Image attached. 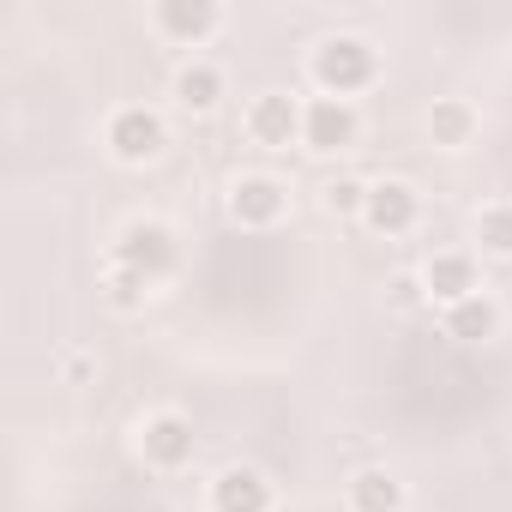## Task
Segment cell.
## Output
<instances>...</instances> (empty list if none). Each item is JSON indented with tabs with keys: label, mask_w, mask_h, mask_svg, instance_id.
Listing matches in <instances>:
<instances>
[{
	"label": "cell",
	"mask_w": 512,
	"mask_h": 512,
	"mask_svg": "<svg viewBox=\"0 0 512 512\" xmlns=\"http://www.w3.org/2000/svg\"><path fill=\"white\" fill-rule=\"evenodd\" d=\"M308 79L320 97H338V103H356L362 91H374L380 79V49L356 31H338V37H320L314 55H308Z\"/></svg>",
	"instance_id": "1"
},
{
	"label": "cell",
	"mask_w": 512,
	"mask_h": 512,
	"mask_svg": "<svg viewBox=\"0 0 512 512\" xmlns=\"http://www.w3.org/2000/svg\"><path fill=\"white\" fill-rule=\"evenodd\" d=\"M103 145H109L115 163L145 169V163H157V157L169 151V115L151 109V103H121V109L103 121Z\"/></svg>",
	"instance_id": "2"
},
{
	"label": "cell",
	"mask_w": 512,
	"mask_h": 512,
	"mask_svg": "<svg viewBox=\"0 0 512 512\" xmlns=\"http://www.w3.org/2000/svg\"><path fill=\"white\" fill-rule=\"evenodd\" d=\"M109 260H121V266H133L139 278L163 284V278L181 272V241H175V229H169L163 217H127Z\"/></svg>",
	"instance_id": "3"
},
{
	"label": "cell",
	"mask_w": 512,
	"mask_h": 512,
	"mask_svg": "<svg viewBox=\"0 0 512 512\" xmlns=\"http://www.w3.org/2000/svg\"><path fill=\"white\" fill-rule=\"evenodd\" d=\"M356 145H362V109L338 103V97H308V109H302V151L344 157Z\"/></svg>",
	"instance_id": "4"
},
{
	"label": "cell",
	"mask_w": 512,
	"mask_h": 512,
	"mask_svg": "<svg viewBox=\"0 0 512 512\" xmlns=\"http://www.w3.org/2000/svg\"><path fill=\"white\" fill-rule=\"evenodd\" d=\"M290 217V187L278 181V175H266V169H253V175H235L229 181V223L235 229H278Z\"/></svg>",
	"instance_id": "5"
},
{
	"label": "cell",
	"mask_w": 512,
	"mask_h": 512,
	"mask_svg": "<svg viewBox=\"0 0 512 512\" xmlns=\"http://www.w3.org/2000/svg\"><path fill=\"white\" fill-rule=\"evenodd\" d=\"M145 25L169 49H205L223 31V7L217 0H157V7L145 13Z\"/></svg>",
	"instance_id": "6"
},
{
	"label": "cell",
	"mask_w": 512,
	"mask_h": 512,
	"mask_svg": "<svg viewBox=\"0 0 512 512\" xmlns=\"http://www.w3.org/2000/svg\"><path fill=\"white\" fill-rule=\"evenodd\" d=\"M139 452L151 470H187L199 458V434H193V416L181 410H151L139 422Z\"/></svg>",
	"instance_id": "7"
},
{
	"label": "cell",
	"mask_w": 512,
	"mask_h": 512,
	"mask_svg": "<svg viewBox=\"0 0 512 512\" xmlns=\"http://www.w3.org/2000/svg\"><path fill=\"white\" fill-rule=\"evenodd\" d=\"M302 97H290V91H260L247 103V115H241V127H247V139L253 145H266V151H290V145H302Z\"/></svg>",
	"instance_id": "8"
},
{
	"label": "cell",
	"mask_w": 512,
	"mask_h": 512,
	"mask_svg": "<svg viewBox=\"0 0 512 512\" xmlns=\"http://www.w3.org/2000/svg\"><path fill=\"white\" fill-rule=\"evenodd\" d=\"M416 223H422V193H416L410 181H398V175H386V181H368L362 229H374V235L398 241V235H410Z\"/></svg>",
	"instance_id": "9"
},
{
	"label": "cell",
	"mask_w": 512,
	"mask_h": 512,
	"mask_svg": "<svg viewBox=\"0 0 512 512\" xmlns=\"http://www.w3.org/2000/svg\"><path fill=\"white\" fill-rule=\"evenodd\" d=\"M416 278H422L428 302H440V308H458V302H470V296L482 290L476 253H464V247H440V253H428Z\"/></svg>",
	"instance_id": "10"
},
{
	"label": "cell",
	"mask_w": 512,
	"mask_h": 512,
	"mask_svg": "<svg viewBox=\"0 0 512 512\" xmlns=\"http://www.w3.org/2000/svg\"><path fill=\"white\" fill-rule=\"evenodd\" d=\"M272 482L253 464H223L211 476V512H272Z\"/></svg>",
	"instance_id": "11"
},
{
	"label": "cell",
	"mask_w": 512,
	"mask_h": 512,
	"mask_svg": "<svg viewBox=\"0 0 512 512\" xmlns=\"http://www.w3.org/2000/svg\"><path fill=\"white\" fill-rule=\"evenodd\" d=\"M169 97H175V109H181V115L205 121V115H217V109H223L229 79H223V67H211V61H187V67H175Z\"/></svg>",
	"instance_id": "12"
},
{
	"label": "cell",
	"mask_w": 512,
	"mask_h": 512,
	"mask_svg": "<svg viewBox=\"0 0 512 512\" xmlns=\"http://www.w3.org/2000/svg\"><path fill=\"white\" fill-rule=\"evenodd\" d=\"M404 500H410V488H404V476L386 470V464H362V470L344 482V506H350V512H404Z\"/></svg>",
	"instance_id": "13"
},
{
	"label": "cell",
	"mask_w": 512,
	"mask_h": 512,
	"mask_svg": "<svg viewBox=\"0 0 512 512\" xmlns=\"http://www.w3.org/2000/svg\"><path fill=\"white\" fill-rule=\"evenodd\" d=\"M500 302L488 296V290H476L470 302H458V308H440V332L446 338H458V344H488L494 332H500Z\"/></svg>",
	"instance_id": "14"
},
{
	"label": "cell",
	"mask_w": 512,
	"mask_h": 512,
	"mask_svg": "<svg viewBox=\"0 0 512 512\" xmlns=\"http://www.w3.org/2000/svg\"><path fill=\"white\" fill-rule=\"evenodd\" d=\"M476 133H482V115H476L470 97H434V109H428V139H434L440 151H464Z\"/></svg>",
	"instance_id": "15"
},
{
	"label": "cell",
	"mask_w": 512,
	"mask_h": 512,
	"mask_svg": "<svg viewBox=\"0 0 512 512\" xmlns=\"http://www.w3.org/2000/svg\"><path fill=\"white\" fill-rule=\"evenodd\" d=\"M97 290H103V302H109L115 314H145V302H151V290H157V284H151V278H139L133 266L109 260V266H103V284H97Z\"/></svg>",
	"instance_id": "16"
},
{
	"label": "cell",
	"mask_w": 512,
	"mask_h": 512,
	"mask_svg": "<svg viewBox=\"0 0 512 512\" xmlns=\"http://www.w3.org/2000/svg\"><path fill=\"white\" fill-rule=\"evenodd\" d=\"M476 247L488 260H512V199H488L476 211Z\"/></svg>",
	"instance_id": "17"
},
{
	"label": "cell",
	"mask_w": 512,
	"mask_h": 512,
	"mask_svg": "<svg viewBox=\"0 0 512 512\" xmlns=\"http://www.w3.org/2000/svg\"><path fill=\"white\" fill-rule=\"evenodd\" d=\"M320 205H326L332 217H362V205H368V181L338 175V181H326V187H320Z\"/></svg>",
	"instance_id": "18"
},
{
	"label": "cell",
	"mask_w": 512,
	"mask_h": 512,
	"mask_svg": "<svg viewBox=\"0 0 512 512\" xmlns=\"http://www.w3.org/2000/svg\"><path fill=\"white\" fill-rule=\"evenodd\" d=\"M392 302H398V308H416V302H428V290H422V278H416V272H404V278H392Z\"/></svg>",
	"instance_id": "19"
},
{
	"label": "cell",
	"mask_w": 512,
	"mask_h": 512,
	"mask_svg": "<svg viewBox=\"0 0 512 512\" xmlns=\"http://www.w3.org/2000/svg\"><path fill=\"white\" fill-rule=\"evenodd\" d=\"M91 368H97V362H91L85 350H73V356H61V380H67V386H79V380H91Z\"/></svg>",
	"instance_id": "20"
}]
</instances>
